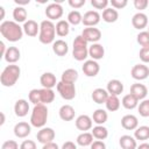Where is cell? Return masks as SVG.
Here are the masks:
<instances>
[{"label": "cell", "mask_w": 149, "mask_h": 149, "mask_svg": "<svg viewBox=\"0 0 149 149\" xmlns=\"http://www.w3.org/2000/svg\"><path fill=\"white\" fill-rule=\"evenodd\" d=\"M148 6H149V1L148 0H134V7L136 9H139L140 12L146 9Z\"/></svg>", "instance_id": "47"}, {"label": "cell", "mask_w": 149, "mask_h": 149, "mask_svg": "<svg viewBox=\"0 0 149 149\" xmlns=\"http://www.w3.org/2000/svg\"><path fill=\"white\" fill-rule=\"evenodd\" d=\"M58 114H59V118L63 120V121H71L74 119V115H76V111L74 108L69 105V104H65L63 105L59 111H58Z\"/></svg>", "instance_id": "23"}, {"label": "cell", "mask_w": 149, "mask_h": 149, "mask_svg": "<svg viewBox=\"0 0 149 149\" xmlns=\"http://www.w3.org/2000/svg\"><path fill=\"white\" fill-rule=\"evenodd\" d=\"M70 33V23L68 22V20H59L56 23V34L59 37H64L68 36Z\"/></svg>", "instance_id": "32"}, {"label": "cell", "mask_w": 149, "mask_h": 149, "mask_svg": "<svg viewBox=\"0 0 149 149\" xmlns=\"http://www.w3.org/2000/svg\"><path fill=\"white\" fill-rule=\"evenodd\" d=\"M91 5L95 9H106L107 6L109 5L108 0H91Z\"/></svg>", "instance_id": "43"}, {"label": "cell", "mask_w": 149, "mask_h": 149, "mask_svg": "<svg viewBox=\"0 0 149 149\" xmlns=\"http://www.w3.org/2000/svg\"><path fill=\"white\" fill-rule=\"evenodd\" d=\"M137 111H139V114H140L141 116H143V118H149V99L141 100V102H139Z\"/></svg>", "instance_id": "40"}, {"label": "cell", "mask_w": 149, "mask_h": 149, "mask_svg": "<svg viewBox=\"0 0 149 149\" xmlns=\"http://www.w3.org/2000/svg\"><path fill=\"white\" fill-rule=\"evenodd\" d=\"M130 94H133L139 101L140 100H144L147 94H148V88L144 84H141V83H135L130 86Z\"/></svg>", "instance_id": "16"}, {"label": "cell", "mask_w": 149, "mask_h": 149, "mask_svg": "<svg viewBox=\"0 0 149 149\" xmlns=\"http://www.w3.org/2000/svg\"><path fill=\"white\" fill-rule=\"evenodd\" d=\"M61 149H77V144L72 141H66V142L63 143Z\"/></svg>", "instance_id": "51"}, {"label": "cell", "mask_w": 149, "mask_h": 149, "mask_svg": "<svg viewBox=\"0 0 149 149\" xmlns=\"http://www.w3.org/2000/svg\"><path fill=\"white\" fill-rule=\"evenodd\" d=\"M130 74L135 80H144L149 77V68L143 63L135 64L130 70Z\"/></svg>", "instance_id": "10"}, {"label": "cell", "mask_w": 149, "mask_h": 149, "mask_svg": "<svg viewBox=\"0 0 149 149\" xmlns=\"http://www.w3.org/2000/svg\"><path fill=\"white\" fill-rule=\"evenodd\" d=\"M106 90L109 95H119L123 92V84L119 79H111L107 83Z\"/></svg>", "instance_id": "21"}, {"label": "cell", "mask_w": 149, "mask_h": 149, "mask_svg": "<svg viewBox=\"0 0 149 149\" xmlns=\"http://www.w3.org/2000/svg\"><path fill=\"white\" fill-rule=\"evenodd\" d=\"M20 149H37L35 141L33 140H24L21 144H20Z\"/></svg>", "instance_id": "48"}, {"label": "cell", "mask_w": 149, "mask_h": 149, "mask_svg": "<svg viewBox=\"0 0 149 149\" xmlns=\"http://www.w3.org/2000/svg\"><path fill=\"white\" fill-rule=\"evenodd\" d=\"M83 149H85V148H83Z\"/></svg>", "instance_id": "59"}, {"label": "cell", "mask_w": 149, "mask_h": 149, "mask_svg": "<svg viewBox=\"0 0 149 149\" xmlns=\"http://www.w3.org/2000/svg\"><path fill=\"white\" fill-rule=\"evenodd\" d=\"M90 149H106V144H105L104 141L95 140V141H93V143L90 146Z\"/></svg>", "instance_id": "50"}, {"label": "cell", "mask_w": 149, "mask_h": 149, "mask_svg": "<svg viewBox=\"0 0 149 149\" xmlns=\"http://www.w3.org/2000/svg\"><path fill=\"white\" fill-rule=\"evenodd\" d=\"M120 105H121V101L120 99L118 98V95H108L106 102H105V106H106V109L109 111V112H115L120 108Z\"/></svg>", "instance_id": "36"}, {"label": "cell", "mask_w": 149, "mask_h": 149, "mask_svg": "<svg viewBox=\"0 0 149 149\" xmlns=\"http://www.w3.org/2000/svg\"><path fill=\"white\" fill-rule=\"evenodd\" d=\"M139 57L142 61V63H149V47H143L140 49Z\"/></svg>", "instance_id": "44"}, {"label": "cell", "mask_w": 149, "mask_h": 149, "mask_svg": "<svg viewBox=\"0 0 149 149\" xmlns=\"http://www.w3.org/2000/svg\"><path fill=\"white\" fill-rule=\"evenodd\" d=\"M91 133L95 140H100V141H104L108 136V129L104 125H97L95 127L92 128Z\"/></svg>", "instance_id": "30"}, {"label": "cell", "mask_w": 149, "mask_h": 149, "mask_svg": "<svg viewBox=\"0 0 149 149\" xmlns=\"http://www.w3.org/2000/svg\"><path fill=\"white\" fill-rule=\"evenodd\" d=\"M14 135L19 139H26L31 132V125L26 121H20L14 126Z\"/></svg>", "instance_id": "14"}, {"label": "cell", "mask_w": 149, "mask_h": 149, "mask_svg": "<svg viewBox=\"0 0 149 149\" xmlns=\"http://www.w3.org/2000/svg\"><path fill=\"white\" fill-rule=\"evenodd\" d=\"M14 112H15V115L19 116V118L26 116L29 112V102L26 99L16 100V102L14 105Z\"/></svg>", "instance_id": "22"}, {"label": "cell", "mask_w": 149, "mask_h": 149, "mask_svg": "<svg viewBox=\"0 0 149 149\" xmlns=\"http://www.w3.org/2000/svg\"><path fill=\"white\" fill-rule=\"evenodd\" d=\"M28 99H29V102L34 104V106L41 104V92H40V88L30 90V92L28 93Z\"/></svg>", "instance_id": "42"}, {"label": "cell", "mask_w": 149, "mask_h": 149, "mask_svg": "<svg viewBox=\"0 0 149 149\" xmlns=\"http://www.w3.org/2000/svg\"><path fill=\"white\" fill-rule=\"evenodd\" d=\"M148 31H149V26H148Z\"/></svg>", "instance_id": "58"}, {"label": "cell", "mask_w": 149, "mask_h": 149, "mask_svg": "<svg viewBox=\"0 0 149 149\" xmlns=\"http://www.w3.org/2000/svg\"><path fill=\"white\" fill-rule=\"evenodd\" d=\"M1 149H20V147H19V144H17L16 141H14V140H7V141H5L2 143Z\"/></svg>", "instance_id": "46"}, {"label": "cell", "mask_w": 149, "mask_h": 149, "mask_svg": "<svg viewBox=\"0 0 149 149\" xmlns=\"http://www.w3.org/2000/svg\"><path fill=\"white\" fill-rule=\"evenodd\" d=\"M52 51L59 57H63L69 51V45L64 40H56L52 43Z\"/></svg>", "instance_id": "25"}, {"label": "cell", "mask_w": 149, "mask_h": 149, "mask_svg": "<svg viewBox=\"0 0 149 149\" xmlns=\"http://www.w3.org/2000/svg\"><path fill=\"white\" fill-rule=\"evenodd\" d=\"M57 92L64 100H72L76 97V86L74 83H65V81H58L57 83Z\"/></svg>", "instance_id": "6"}, {"label": "cell", "mask_w": 149, "mask_h": 149, "mask_svg": "<svg viewBox=\"0 0 149 149\" xmlns=\"http://www.w3.org/2000/svg\"><path fill=\"white\" fill-rule=\"evenodd\" d=\"M3 123H5V114L1 113V122H0V125H3Z\"/></svg>", "instance_id": "57"}, {"label": "cell", "mask_w": 149, "mask_h": 149, "mask_svg": "<svg viewBox=\"0 0 149 149\" xmlns=\"http://www.w3.org/2000/svg\"><path fill=\"white\" fill-rule=\"evenodd\" d=\"M68 22L72 26H78L79 23L83 22V15L79 10H71L69 14H68Z\"/></svg>", "instance_id": "39"}, {"label": "cell", "mask_w": 149, "mask_h": 149, "mask_svg": "<svg viewBox=\"0 0 149 149\" xmlns=\"http://www.w3.org/2000/svg\"><path fill=\"white\" fill-rule=\"evenodd\" d=\"M40 83L43 88H52V87L57 86L58 81L56 79V76L52 72H44L40 77Z\"/></svg>", "instance_id": "18"}, {"label": "cell", "mask_w": 149, "mask_h": 149, "mask_svg": "<svg viewBox=\"0 0 149 149\" xmlns=\"http://www.w3.org/2000/svg\"><path fill=\"white\" fill-rule=\"evenodd\" d=\"M78 79V71L74 69H66L61 76V80L65 83H76Z\"/></svg>", "instance_id": "34"}, {"label": "cell", "mask_w": 149, "mask_h": 149, "mask_svg": "<svg viewBox=\"0 0 149 149\" xmlns=\"http://www.w3.org/2000/svg\"><path fill=\"white\" fill-rule=\"evenodd\" d=\"M27 16H28V13H27V9L24 7L16 6L13 9V19L15 22H17V23L23 22L24 23L27 21Z\"/></svg>", "instance_id": "31"}, {"label": "cell", "mask_w": 149, "mask_h": 149, "mask_svg": "<svg viewBox=\"0 0 149 149\" xmlns=\"http://www.w3.org/2000/svg\"><path fill=\"white\" fill-rule=\"evenodd\" d=\"M93 139H94V137H93L92 133L83 132V133H80V134L77 136L76 142H77L78 146L85 148V147H88V146H91V144L93 143Z\"/></svg>", "instance_id": "28"}, {"label": "cell", "mask_w": 149, "mask_h": 149, "mask_svg": "<svg viewBox=\"0 0 149 149\" xmlns=\"http://www.w3.org/2000/svg\"><path fill=\"white\" fill-rule=\"evenodd\" d=\"M81 36L86 40L87 43H98L102 36L100 29L95 28V27H86L84 28L83 33H81Z\"/></svg>", "instance_id": "8"}, {"label": "cell", "mask_w": 149, "mask_h": 149, "mask_svg": "<svg viewBox=\"0 0 149 149\" xmlns=\"http://www.w3.org/2000/svg\"><path fill=\"white\" fill-rule=\"evenodd\" d=\"M20 74H21L20 66L16 64H9L2 70L0 74V83L5 87H12L19 80Z\"/></svg>", "instance_id": "2"}, {"label": "cell", "mask_w": 149, "mask_h": 149, "mask_svg": "<svg viewBox=\"0 0 149 149\" xmlns=\"http://www.w3.org/2000/svg\"><path fill=\"white\" fill-rule=\"evenodd\" d=\"M42 149H59V147L57 146V143H55V142H50V143L43 144Z\"/></svg>", "instance_id": "52"}, {"label": "cell", "mask_w": 149, "mask_h": 149, "mask_svg": "<svg viewBox=\"0 0 149 149\" xmlns=\"http://www.w3.org/2000/svg\"><path fill=\"white\" fill-rule=\"evenodd\" d=\"M48 115L49 113H48L47 105H43V104L35 105L30 115V125L36 128L45 127V123L48 121Z\"/></svg>", "instance_id": "4"}, {"label": "cell", "mask_w": 149, "mask_h": 149, "mask_svg": "<svg viewBox=\"0 0 149 149\" xmlns=\"http://www.w3.org/2000/svg\"><path fill=\"white\" fill-rule=\"evenodd\" d=\"M101 20V15L97 10H87L83 15V24L85 27H95Z\"/></svg>", "instance_id": "12"}, {"label": "cell", "mask_w": 149, "mask_h": 149, "mask_svg": "<svg viewBox=\"0 0 149 149\" xmlns=\"http://www.w3.org/2000/svg\"><path fill=\"white\" fill-rule=\"evenodd\" d=\"M20 57H21V52H20L19 48L9 47V48H7V51L3 56V59L9 64H15L20 59Z\"/></svg>", "instance_id": "24"}, {"label": "cell", "mask_w": 149, "mask_h": 149, "mask_svg": "<svg viewBox=\"0 0 149 149\" xmlns=\"http://www.w3.org/2000/svg\"><path fill=\"white\" fill-rule=\"evenodd\" d=\"M41 92V104L43 105H48L51 104L55 99V92L52 91V88H40Z\"/></svg>", "instance_id": "35"}, {"label": "cell", "mask_w": 149, "mask_h": 149, "mask_svg": "<svg viewBox=\"0 0 149 149\" xmlns=\"http://www.w3.org/2000/svg\"><path fill=\"white\" fill-rule=\"evenodd\" d=\"M121 104L126 109H134L139 106V100L133 94L128 93V94L123 95V98L121 100Z\"/></svg>", "instance_id": "33"}, {"label": "cell", "mask_w": 149, "mask_h": 149, "mask_svg": "<svg viewBox=\"0 0 149 149\" xmlns=\"http://www.w3.org/2000/svg\"><path fill=\"white\" fill-rule=\"evenodd\" d=\"M81 70H83V72L86 77H95L100 71V65L97 61L87 59V61L84 62V64L81 66Z\"/></svg>", "instance_id": "11"}, {"label": "cell", "mask_w": 149, "mask_h": 149, "mask_svg": "<svg viewBox=\"0 0 149 149\" xmlns=\"http://www.w3.org/2000/svg\"><path fill=\"white\" fill-rule=\"evenodd\" d=\"M0 49H1L0 55H1V57H3V56H5V54H6V51H7V48H6V45H5V43H3L2 41L0 42Z\"/></svg>", "instance_id": "54"}, {"label": "cell", "mask_w": 149, "mask_h": 149, "mask_svg": "<svg viewBox=\"0 0 149 149\" xmlns=\"http://www.w3.org/2000/svg\"><path fill=\"white\" fill-rule=\"evenodd\" d=\"M102 20L107 23H113L119 19V13L116 9H114L113 7H107L106 9L102 10V15H101Z\"/></svg>", "instance_id": "29"}, {"label": "cell", "mask_w": 149, "mask_h": 149, "mask_svg": "<svg viewBox=\"0 0 149 149\" xmlns=\"http://www.w3.org/2000/svg\"><path fill=\"white\" fill-rule=\"evenodd\" d=\"M0 10H1V20H2V19L5 17V9H3V7H2V6L0 7Z\"/></svg>", "instance_id": "56"}, {"label": "cell", "mask_w": 149, "mask_h": 149, "mask_svg": "<svg viewBox=\"0 0 149 149\" xmlns=\"http://www.w3.org/2000/svg\"><path fill=\"white\" fill-rule=\"evenodd\" d=\"M121 126L126 130H135L139 127V119L134 114H126L121 119Z\"/></svg>", "instance_id": "17"}, {"label": "cell", "mask_w": 149, "mask_h": 149, "mask_svg": "<svg viewBox=\"0 0 149 149\" xmlns=\"http://www.w3.org/2000/svg\"><path fill=\"white\" fill-rule=\"evenodd\" d=\"M72 57L78 61L83 62L88 57V48H87V42L86 40L81 36L78 35L73 40V49H72Z\"/></svg>", "instance_id": "5"}, {"label": "cell", "mask_w": 149, "mask_h": 149, "mask_svg": "<svg viewBox=\"0 0 149 149\" xmlns=\"http://www.w3.org/2000/svg\"><path fill=\"white\" fill-rule=\"evenodd\" d=\"M14 2H15L17 6H20V7H23V6H26V5H29L30 0H14Z\"/></svg>", "instance_id": "53"}, {"label": "cell", "mask_w": 149, "mask_h": 149, "mask_svg": "<svg viewBox=\"0 0 149 149\" xmlns=\"http://www.w3.org/2000/svg\"><path fill=\"white\" fill-rule=\"evenodd\" d=\"M23 33L30 37H35L37 36V34H40V24L34 21V20H27L23 23Z\"/></svg>", "instance_id": "19"}, {"label": "cell", "mask_w": 149, "mask_h": 149, "mask_svg": "<svg viewBox=\"0 0 149 149\" xmlns=\"http://www.w3.org/2000/svg\"><path fill=\"white\" fill-rule=\"evenodd\" d=\"M63 7L61 3L58 2H51L45 8V15L48 17V20L54 21V20H58L63 16Z\"/></svg>", "instance_id": "7"}, {"label": "cell", "mask_w": 149, "mask_h": 149, "mask_svg": "<svg viewBox=\"0 0 149 149\" xmlns=\"http://www.w3.org/2000/svg\"><path fill=\"white\" fill-rule=\"evenodd\" d=\"M108 119V114L105 109L102 108H98L93 112V115H92V120L94 123L97 125H104Z\"/></svg>", "instance_id": "37"}, {"label": "cell", "mask_w": 149, "mask_h": 149, "mask_svg": "<svg viewBox=\"0 0 149 149\" xmlns=\"http://www.w3.org/2000/svg\"><path fill=\"white\" fill-rule=\"evenodd\" d=\"M134 137L140 141H146L149 139V126H140L134 130Z\"/></svg>", "instance_id": "38"}, {"label": "cell", "mask_w": 149, "mask_h": 149, "mask_svg": "<svg viewBox=\"0 0 149 149\" xmlns=\"http://www.w3.org/2000/svg\"><path fill=\"white\" fill-rule=\"evenodd\" d=\"M109 3L114 9H122L128 5V1L127 0H111Z\"/></svg>", "instance_id": "45"}, {"label": "cell", "mask_w": 149, "mask_h": 149, "mask_svg": "<svg viewBox=\"0 0 149 149\" xmlns=\"http://www.w3.org/2000/svg\"><path fill=\"white\" fill-rule=\"evenodd\" d=\"M55 136H56V133H55V130H54L51 127H43V128H41V129L37 132L36 139H37V141H38L40 143L47 144V143L54 142Z\"/></svg>", "instance_id": "9"}, {"label": "cell", "mask_w": 149, "mask_h": 149, "mask_svg": "<svg viewBox=\"0 0 149 149\" xmlns=\"http://www.w3.org/2000/svg\"><path fill=\"white\" fill-rule=\"evenodd\" d=\"M136 41L142 48L143 47H149V31L148 30L140 31L136 36Z\"/></svg>", "instance_id": "41"}, {"label": "cell", "mask_w": 149, "mask_h": 149, "mask_svg": "<svg viewBox=\"0 0 149 149\" xmlns=\"http://www.w3.org/2000/svg\"><path fill=\"white\" fill-rule=\"evenodd\" d=\"M108 95H109V94H108L107 90L101 88V87H98V88L93 90V92H92V94H91V98H92V100H93L95 104L101 105V104H105V102H106Z\"/></svg>", "instance_id": "26"}, {"label": "cell", "mask_w": 149, "mask_h": 149, "mask_svg": "<svg viewBox=\"0 0 149 149\" xmlns=\"http://www.w3.org/2000/svg\"><path fill=\"white\" fill-rule=\"evenodd\" d=\"M74 123H76L77 129L81 130V133H83V132H87V130H90V129L93 128V120H92L91 116H88V115H86V114L79 115V116L76 119Z\"/></svg>", "instance_id": "13"}, {"label": "cell", "mask_w": 149, "mask_h": 149, "mask_svg": "<svg viewBox=\"0 0 149 149\" xmlns=\"http://www.w3.org/2000/svg\"><path fill=\"white\" fill-rule=\"evenodd\" d=\"M132 24L135 29L142 31V29L148 27V16L142 12H137L132 17Z\"/></svg>", "instance_id": "15"}, {"label": "cell", "mask_w": 149, "mask_h": 149, "mask_svg": "<svg viewBox=\"0 0 149 149\" xmlns=\"http://www.w3.org/2000/svg\"><path fill=\"white\" fill-rule=\"evenodd\" d=\"M56 36V24L50 20H43L40 23L38 40L43 44H50L55 42Z\"/></svg>", "instance_id": "3"}, {"label": "cell", "mask_w": 149, "mask_h": 149, "mask_svg": "<svg viewBox=\"0 0 149 149\" xmlns=\"http://www.w3.org/2000/svg\"><path fill=\"white\" fill-rule=\"evenodd\" d=\"M0 34L9 42H17L23 36V28L15 21H3L0 24Z\"/></svg>", "instance_id": "1"}, {"label": "cell", "mask_w": 149, "mask_h": 149, "mask_svg": "<svg viewBox=\"0 0 149 149\" xmlns=\"http://www.w3.org/2000/svg\"><path fill=\"white\" fill-rule=\"evenodd\" d=\"M136 149H149V143L143 142V143H141L140 146H137V148H136Z\"/></svg>", "instance_id": "55"}, {"label": "cell", "mask_w": 149, "mask_h": 149, "mask_svg": "<svg viewBox=\"0 0 149 149\" xmlns=\"http://www.w3.org/2000/svg\"><path fill=\"white\" fill-rule=\"evenodd\" d=\"M88 56L93 61H99L102 59L105 56V48L100 43H93L88 48Z\"/></svg>", "instance_id": "20"}, {"label": "cell", "mask_w": 149, "mask_h": 149, "mask_svg": "<svg viewBox=\"0 0 149 149\" xmlns=\"http://www.w3.org/2000/svg\"><path fill=\"white\" fill-rule=\"evenodd\" d=\"M119 144L121 149H136L137 148L136 139L132 135H122L119 139Z\"/></svg>", "instance_id": "27"}, {"label": "cell", "mask_w": 149, "mask_h": 149, "mask_svg": "<svg viewBox=\"0 0 149 149\" xmlns=\"http://www.w3.org/2000/svg\"><path fill=\"white\" fill-rule=\"evenodd\" d=\"M85 0H69V5H70V7H72L73 9H79V8H81L84 5H85Z\"/></svg>", "instance_id": "49"}]
</instances>
